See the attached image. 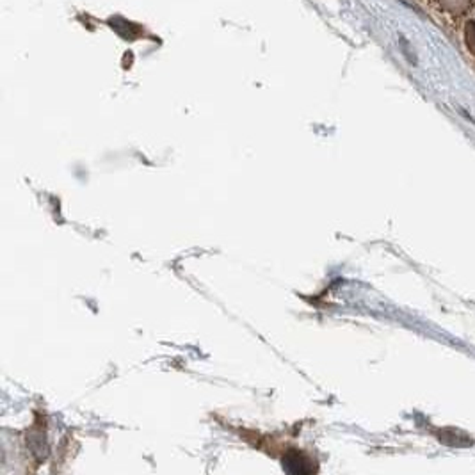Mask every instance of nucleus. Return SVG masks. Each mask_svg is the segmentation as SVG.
<instances>
[{
	"mask_svg": "<svg viewBox=\"0 0 475 475\" xmlns=\"http://www.w3.org/2000/svg\"><path fill=\"white\" fill-rule=\"evenodd\" d=\"M436 4L450 15H464L471 8V0H436Z\"/></svg>",
	"mask_w": 475,
	"mask_h": 475,
	"instance_id": "f257e3e1",
	"label": "nucleus"
},
{
	"mask_svg": "<svg viewBox=\"0 0 475 475\" xmlns=\"http://www.w3.org/2000/svg\"><path fill=\"white\" fill-rule=\"evenodd\" d=\"M464 43H466L468 50L475 55V20H470L464 26Z\"/></svg>",
	"mask_w": 475,
	"mask_h": 475,
	"instance_id": "f03ea898",
	"label": "nucleus"
}]
</instances>
